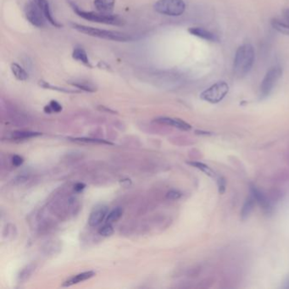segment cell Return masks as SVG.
<instances>
[{
    "label": "cell",
    "instance_id": "cell-1",
    "mask_svg": "<svg viewBox=\"0 0 289 289\" xmlns=\"http://www.w3.org/2000/svg\"><path fill=\"white\" fill-rule=\"evenodd\" d=\"M255 61V50L253 45L250 44H244L241 45L234 56L233 72L237 77H243L247 76Z\"/></svg>",
    "mask_w": 289,
    "mask_h": 289
},
{
    "label": "cell",
    "instance_id": "cell-2",
    "mask_svg": "<svg viewBox=\"0 0 289 289\" xmlns=\"http://www.w3.org/2000/svg\"><path fill=\"white\" fill-rule=\"evenodd\" d=\"M70 26L77 32L91 36L94 38H101L105 40H111L116 42H129L132 40V37L124 32H116V31H109V30L99 29L92 26H85L77 23H70Z\"/></svg>",
    "mask_w": 289,
    "mask_h": 289
},
{
    "label": "cell",
    "instance_id": "cell-3",
    "mask_svg": "<svg viewBox=\"0 0 289 289\" xmlns=\"http://www.w3.org/2000/svg\"><path fill=\"white\" fill-rule=\"evenodd\" d=\"M70 4L72 7L74 12H76V15L87 21H93L97 23L106 24V25H114V26H120L123 24L122 20L117 15L101 13V12L96 13L93 11H85L77 7L75 3H70Z\"/></svg>",
    "mask_w": 289,
    "mask_h": 289
},
{
    "label": "cell",
    "instance_id": "cell-4",
    "mask_svg": "<svg viewBox=\"0 0 289 289\" xmlns=\"http://www.w3.org/2000/svg\"><path fill=\"white\" fill-rule=\"evenodd\" d=\"M283 68L280 66H273L267 70L260 84V100H265L271 95L278 84V81L283 76Z\"/></svg>",
    "mask_w": 289,
    "mask_h": 289
},
{
    "label": "cell",
    "instance_id": "cell-5",
    "mask_svg": "<svg viewBox=\"0 0 289 289\" xmlns=\"http://www.w3.org/2000/svg\"><path fill=\"white\" fill-rule=\"evenodd\" d=\"M154 8L161 15L180 16L186 10V3L183 0H158Z\"/></svg>",
    "mask_w": 289,
    "mask_h": 289
},
{
    "label": "cell",
    "instance_id": "cell-6",
    "mask_svg": "<svg viewBox=\"0 0 289 289\" xmlns=\"http://www.w3.org/2000/svg\"><path fill=\"white\" fill-rule=\"evenodd\" d=\"M229 92V85L226 82H217L211 85L200 94V99L210 104L221 102Z\"/></svg>",
    "mask_w": 289,
    "mask_h": 289
},
{
    "label": "cell",
    "instance_id": "cell-7",
    "mask_svg": "<svg viewBox=\"0 0 289 289\" xmlns=\"http://www.w3.org/2000/svg\"><path fill=\"white\" fill-rule=\"evenodd\" d=\"M24 11H25L26 20L29 21L32 26L38 27V28H42V27L46 26L47 19L45 17L41 9L38 7V4L33 0L26 3Z\"/></svg>",
    "mask_w": 289,
    "mask_h": 289
},
{
    "label": "cell",
    "instance_id": "cell-8",
    "mask_svg": "<svg viewBox=\"0 0 289 289\" xmlns=\"http://www.w3.org/2000/svg\"><path fill=\"white\" fill-rule=\"evenodd\" d=\"M108 207L106 205H101L96 206L91 212L88 218V224L91 227H97L100 225L104 220L108 216Z\"/></svg>",
    "mask_w": 289,
    "mask_h": 289
},
{
    "label": "cell",
    "instance_id": "cell-9",
    "mask_svg": "<svg viewBox=\"0 0 289 289\" xmlns=\"http://www.w3.org/2000/svg\"><path fill=\"white\" fill-rule=\"evenodd\" d=\"M188 32L193 36H195L197 38H201L205 41L212 42V43H217L219 42L218 36L210 32L209 30L205 29L204 27L199 26H193L188 28Z\"/></svg>",
    "mask_w": 289,
    "mask_h": 289
},
{
    "label": "cell",
    "instance_id": "cell-10",
    "mask_svg": "<svg viewBox=\"0 0 289 289\" xmlns=\"http://www.w3.org/2000/svg\"><path fill=\"white\" fill-rule=\"evenodd\" d=\"M155 121L161 124H165L168 126H174L175 128L183 130V131H188L191 129L188 123L181 120V119H176V118H171V117H159L155 119Z\"/></svg>",
    "mask_w": 289,
    "mask_h": 289
},
{
    "label": "cell",
    "instance_id": "cell-11",
    "mask_svg": "<svg viewBox=\"0 0 289 289\" xmlns=\"http://www.w3.org/2000/svg\"><path fill=\"white\" fill-rule=\"evenodd\" d=\"M33 1L41 9L42 11L45 15V17L47 19V21L52 26H56V27H61V24L58 23V21H56V18L54 17L52 11H51V8H50V3H49L48 0H33Z\"/></svg>",
    "mask_w": 289,
    "mask_h": 289
},
{
    "label": "cell",
    "instance_id": "cell-12",
    "mask_svg": "<svg viewBox=\"0 0 289 289\" xmlns=\"http://www.w3.org/2000/svg\"><path fill=\"white\" fill-rule=\"evenodd\" d=\"M95 275L96 273L93 271L79 273V274L75 275L71 278H68L67 280L64 281V284H62V287H70L75 285V284H80L82 282H85L90 278H94Z\"/></svg>",
    "mask_w": 289,
    "mask_h": 289
},
{
    "label": "cell",
    "instance_id": "cell-13",
    "mask_svg": "<svg viewBox=\"0 0 289 289\" xmlns=\"http://www.w3.org/2000/svg\"><path fill=\"white\" fill-rule=\"evenodd\" d=\"M72 58L76 61H79L80 63H82V64H84L85 66H87V67H93V65L91 64L90 60H89V58H88V54L85 51L83 48L79 47V46L74 48L73 52H72Z\"/></svg>",
    "mask_w": 289,
    "mask_h": 289
},
{
    "label": "cell",
    "instance_id": "cell-14",
    "mask_svg": "<svg viewBox=\"0 0 289 289\" xmlns=\"http://www.w3.org/2000/svg\"><path fill=\"white\" fill-rule=\"evenodd\" d=\"M94 3L98 11L111 14L114 9L116 0H94Z\"/></svg>",
    "mask_w": 289,
    "mask_h": 289
},
{
    "label": "cell",
    "instance_id": "cell-15",
    "mask_svg": "<svg viewBox=\"0 0 289 289\" xmlns=\"http://www.w3.org/2000/svg\"><path fill=\"white\" fill-rule=\"evenodd\" d=\"M251 195L254 197L255 201L257 202L260 206H262L264 210H266V211H269V210H271L270 203L266 199V196L264 195L260 190H258L255 187H252Z\"/></svg>",
    "mask_w": 289,
    "mask_h": 289
},
{
    "label": "cell",
    "instance_id": "cell-16",
    "mask_svg": "<svg viewBox=\"0 0 289 289\" xmlns=\"http://www.w3.org/2000/svg\"><path fill=\"white\" fill-rule=\"evenodd\" d=\"M271 24L276 31H278V32L284 35L289 36V22H288L285 19L280 20L278 18H274L271 21Z\"/></svg>",
    "mask_w": 289,
    "mask_h": 289
},
{
    "label": "cell",
    "instance_id": "cell-17",
    "mask_svg": "<svg viewBox=\"0 0 289 289\" xmlns=\"http://www.w3.org/2000/svg\"><path fill=\"white\" fill-rule=\"evenodd\" d=\"M255 203L256 201L252 195L249 196L248 199H246L245 203L243 204L242 210H241V217H242V220L247 219L249 215L251 214L252 211L254 210Z\"/></svg>",
    "mask_w": 289,
    "mask_h": 289
},
{
    "label": "cell",
    "instance_id": "cell-18",
    "mask_svg": "<svg viewBox=\"0 0 289 289\" xmlns=\"http://www.w3.org/2000/svg\"><path fill=\"white\" fill-rule=\"evenodd\" d=\"M10 69H11L12 73L15 78L17 79L18 81L25 82L28 79V73L26 72L24 68L21 67V65L18 64L17 63H12Z\"/></svg>",
    "mask_w": 289,
    "mask_h": 289
},
{
    "label": "cell",
    "instance_id": "cell-19",
    "mask_svg": "<svg viewBox=\"0 0 289 289\" xmlns=\"http://www.w3.org/2000/svg\"><path fill=\"white\" fill-rule=\"evenodd\" d=\"M69 84L73 86L75 88H78L79 90L85 91L88 93H94L96 92L97 88L93 83L86 81H74L69 82Z\"/></svg>",
    "mask_w": 289,
    "mask_h": 289
},
{
    "label": "cell",
    "instance_id": "cell-20",
    "mask_svg": "<svg viewBox=\"0 0 289 289\" xmlns=\"http://www.w3.org/2000/svg\"><path fill=\"white\" fill-rule=\"evenodd\" d=\"M42 133L40 132H35V131H14L12 133V137L14 139H17V140H22V139H29L32 137H38L41 136Z\"/></svg>",
    "mask_w": 289,
    "mask_h": 289
},
{
    "label": "cell",
    "instance_id": "cell-21",
    "mask_svg": "<svg viewBox=\"0 0 289 289\" xmlns=\"http://www.w3.org/2000/svg\"><path fill=\"white\" fill-rule=\"evenodd\" d=\"M38 84L42 88H46V89H52V90L58 91V92H63V93H66V94H76L79 93V91L70 90L67 88H60V87H57V86H54V85L50 84V82H44L43 80L39 81Z\"/></svg>",
    "mask_w": 289,
    "mask_h": 289
},
{
    "label": "cell",
    "instance_id": "cell-22",
    "mask_svg": "<svg viewBox=\"0 0 289 289\" xmlns=\"http://www.w3.org/2000/svg\"><path fill=\"white\" fill-rule=\"evenodd\" d=\"M122 214L123 210L121 208H115L108 214V216L106 217V222L111 223V224L118 222L120 219V217L122 216Z\"/></svg>",
    "mask_w": 289,
    "mask_h": 289
},
{
    "label": "cell",
    "instance_id": "cell-23",
    "mask_svg": "<svg viewBox=\"0 0 289 289\" xmlns=\"http://www.w3.org/2000/svg\"><path fill=\"white\" fill-rule=\"evenodd\" d=\"M62 109H63L62 105L58 101L51 100L50 104L44 107V111L47 114H51V113H58L62 111Z\"/></svg>",
    "mask_w": 289,
    "mask_h": 289
},
{
    "label": "cell",
    "instance_id": "cell-24",
    "mask_svg": "<svg viewBox=\"0 0 289 289\" xmlns=\"http://www.w3.org/2000/svg\"><path fill=\"white\" fill-rule=\"evenodd\" d=\"M188 164L191 166H193V167H195L197 169H199V171H201L202 173H205V175L211 176V177L215 176V173H214L213 170L206 166L205 164L200 163V162H189Z\"/></svg>",
    "mask_w": 289,
    "mask_h": 289
},
{
    "label": "cell",
    "instance_id": "cell-25",
    "mask_svg": "<svg viewBox=\"0 0 289 289\" xmlns=\"http://www.w3.org/2000/svg\"><path fill=\"white\" fill-rule=\"evenodd\" d=\"M70 139L76 141V142H82V143H100V144H109V145H112L113 144L111 142L101 140V139H94V138H84V137H81V138H70Z\"/></svg>",
    "mask_w": 289,
    "mask_h": 289
},
{
    "label": "cell",
    "instance_id": "cell-26",
    "mask_svg": "<svg viewBox=\"0 0 289 289\" xmlns=\"http://www.w3.org/2000/svg\"><path fill=\"white\" fill-rule=\"evenodd\" d=\"M99 233L103 236H111L114 233V228L111 223H107L99 230Z\"/></svg>",
    "mask_w": 289,
    "mask_h": 289
},
{
    "label": "cell",
    "instance_id": "cell-27",
    "mask_svg": "<svg viewBox=\"0 0 289 289\" xmlns=\"http://www.w3.org/2000/svg\"><path fill=\"white\" fill-rule=\"evenodd\" d=\"M33 269H34L33 266H27L26 268L24 269L23 271L21 272V274L19 276V278H20L21 281L26 280L27 278H29L31 274H32V272H33Z\"/></svg>",
    "mask_w": 289,
    "mask_h": 289
},
{
    "label": "cell",
    "instance_id": "cell-28",
    "mask_svg": "<svg viewBox=\"0 0 289 289\" xmlns=\"http://www.w3.org/2000/svg\"><path fill=\"white\" fill-rule=\"evenodd\" d=\"M181 197V193L177 190H171L167 194V198L171 200H176Z\"/></svg>",
    "mask_w": 289,
    "mask_h": 289
},
{
    "label": "cell",
    "instance_id": "cell-29",
    "mask_svg": "<svg viewBox=\"0 0 289 289\" xmlns=\"http://www.w3.org/2000/svg\"><path fill=\"white\" fill-rule=\"evenodd\" d=\"M218 189H219V193L221 194L225 193L226 187H227V181L223 177H220L218 179Z\"/></svg>",
    "mask_w": 289,
    "mask_h": 289
},
{
    "label": "cell",
    "instance_id": "cell-30",
    "mask_svg": "<svg viewBox=\"0 0 289 289\" xmlns=\"http://www.w3.org/2000/svg\"><path fill=\"white\" fill-rule=\"evenodd\" d=\"M24 163L23 158L20 156V155H15L12 157V164L15 166V167H20L22 164Z\"/></svg>",
    "mask_w": 289,
    "mask_h": 289
},
{
    "label": "cell",
    "instance_id": "cell-31",
    "mask_svg": "<svg viewBox=\"0 0 289 289\" xmlns=\"http://www.w3.org/2000/svg\"><path fill=\"white\" fill-rule=\"evenodd\" d=\"M85 187H86V185L84 183H82V182H78V183H76L75 186H74V190L79 193V192H82V190L85 189Z\"/></svg>",
    "mask_w": 289,
    "mask_h": 289
},
{
    "label": "cell",
    "instance_id": "cell-32",
    "mask_svg": "<svg viewBox=\"0 0 289 289\" xmlns=\"http://www.w3.org/2000/svg\"><path fill=\"white\" fill-rule=\"evenodd\" d=\"M284 19L289 22V8L284 9Z\"/></svg>",
    "mask_w": 289,
    "mask_h": 289
},
{
    "label": "cell",
    "instance_id": "cell-33",
    "mask_svg": "<svg viewBox=\"0 0 289 289\" xmlns=\"http://www.w3.org/2000/svg\"><path fill=\"white\" fill-rule=\"evenodd\" d=\"M100 109H101V111H106V112H111V113H113V114H115V113H116V111H112V110H111V109L105 108V106H102V107H100Z\"/></svg>",
    "mask_w": 289,
    "mask_h": 289
}]
</instances>
